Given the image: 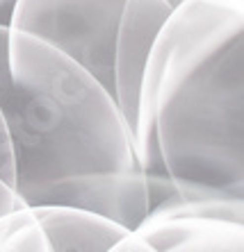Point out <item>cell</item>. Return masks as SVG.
<instances>
[{"label":"cell","instance_id":"obj_1","mask_svg":"<svg viewBox=\"0 0 244 252\" xmlns=\"http://www.w3.org/2000/svg\"><path fill=\"white\" fill-rule=\"evenodd\" d=\"M135 150L149 209L244 200V0H180L139 82Z\"/></svg>","mask_w":244,"mask_h":252},{"label":"cell","instance_id":"obj_2","mask_svg":"<svg viewBox=\"0 0 244 252\" xmlns=\"http://www.w3.org/2000/svg\"><path fill=\"white\" fill-rule=\"evenodd\" d=\"M0 109L23 205L84 207L128 229L146 216L130 123L76 59L32 32L0 25Z\"/></svg>","mask_w":244,"mask_h":252},{"label":"cell","instance_id":"obj_3","mask_svg":"<svg viewBox=\"0 0 244 252\" xmlns=\"http://www.w3.org/2000/svg\"><path fill=\"white\" fill-rule=\"evenodd\" d=\"M180 0H18L9 28L46 39L107 89L132 127L146 59Z\"/></svg>","mask_w":244,"mask_h":252},{"label":"cell","instance_id":"obj_4","mask_svg":"<svg viewBox=\"0 0 244 252\" xmlns=\"http://www.w3.org/2000/svg\"><path fill=\"white\" fill-rule=\"evenodd\" d=\"M112 250L242 252L244 200L199 198L155 205Z\"/></svg>","mask_w":244,"mask_h":252},{"label":"cell","instance_id":"obj_5","mask_svg":"<svg viewBox=\"0 0 244 252\" xmlns=\"http://www.w3.org/2000/svg\"><path fill=\"white\" fill-rule=\"evenodd\" d=\"M37 220L50 252H107L125 236L128 227L114 218L73 205H35Z\"/></svg>","mask_w":244,"mask_h":252},{"label":"cell","instance_id":"obj_6","mask_svg":"<svg viewBox=\"0 0 244 252\" xmlns=\"http://www.w3.org/2000/svg\"><path fill=\"white\" fill-rule=\"evenodd\" d=\"M0 252H50L32 207L21 205L0 214Z\"/></svg>","mask_w":244,"mask_h":252},{"label":"cell","instance_id":"obj_7","mask_svg":"<svg viewBox=\"0 0 244 252\" xmlns=\"http://www.w3.org/2000/svg\"><path fill=\"white\" fill-rule=\"evenodd\" d=\"M0 177L14 187V157H12V143H9V132L7 123L0 109Z\"/></svg>","mask_w":244,"mask_h":252},{"label":"cell","instance_id":"obj_8","mask_svg":"<svg viewBox=\"0 0 244 252\" xmlns=\"http://www.w3.org/2000/svg\"><path fill=\"white\" fill-rule=\"evenodd\" d=\"M23 202H21V198L16 195V191H14V187L7 180H2L0 177V214H5V211L14 209V207H21Z\"/></svg>","mask_w":244,"mask_h":252},{"label":"cell","instance_id":"obj_9","mask_svg":"<svg viewBox=\"0 0 244 252\" xmlns=\"http://www.w3.org/2000/svg\"><path fill=\"white\" fill-rule=\"evenodd\" d=\"M18 0H0V25L9 28L12 23V14H14V7H16Z\"/></svg>","mask_w":244,"mask_h":252}]
</instances>
